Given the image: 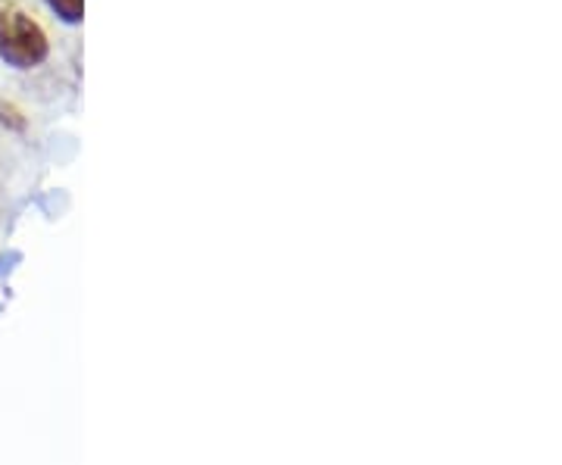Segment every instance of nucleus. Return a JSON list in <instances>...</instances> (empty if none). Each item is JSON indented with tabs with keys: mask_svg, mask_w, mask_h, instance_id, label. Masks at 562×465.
<instances>
[{
	"mask_svg": "<svg viewBox=\"0 0 562 465\" xmlns=\"http://www.w3.org/2000/svg\"><path fill=\"white\" fill-rule=\"evenodd\" d=\"M50 57V41L38 22L10 0H0V60L13 69H38Z\"/></svg>",
	"mask_w": 562,
	"mask_h": 465,
	"instance_id": "1",
	"label": "nucleus"
},
{
	"mask_svg": "<svg viewBox=\"0 0 562 465\" xmlns=\"http://www.w3.org/2000/svg\"><path fill=\"white\" fill-rule=\"evenodd\" d=\"M47 7H50L66 25H79V22L85 20V0H47Z\"/></svg>",
	"mask_w": 562,
	"mask_h": 465,
	"instance_id": "2",
	"label": "nucleus"
},
{
	"mask_svg": "<svg viewBox=\"0 0 562 465\" xmlns=\"http://www.w3.org/2000/svg\"><path fill=\"white\" fill-rule=\"evenodd\" d=\"M0 125H7V128H16V132H22V128H25V116H22L20 110L13 106V103L0 101Z\"/></svg>",
	"mask_w": 562,
	"mask_h": 465,
	"instance_id": "3",
	"label": "nucleus"
}]
</instances>
